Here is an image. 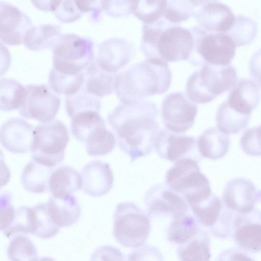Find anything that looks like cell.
I'll return each instance as SVG.
<instances>
[{
    "instance_id": "603a6c76",
    "label": "cell",
    "mask_w": 261,
    "mask_h": 261,
    "mask_svg": "<svg viewBox=\"0 0 261 261\" xmlns=\"http://www.w3.org/2000/svg\"><path fill=\"white\" fill-rule=\"evenodd\" d=\"M84 72V88L88 93L97 97H104L112 94L115 91L117 73L104 70L96 61L89 64Z\"/></svg>"
},
{
    "instance_id": "836d02e7",
    "label": "cell",
    "mask_w": 261,
    "mask_h": 261,
    "mask_svg": "<svg viewBox=\"0 0 261 261\" xmlns=\"http://www.w3.org/2000/svg\"><path fill=\"white\" fill-rule=\"evenodd\" d=\"M26 93L25 87L13 79L1 80L0 109L3 111L19 109Z\"/></svg>"
},
{
    "instance_id": "9c48e42d",
    "label": "cell",
    "mask_w": 261,
    "mask_h": 261,
    "mask_svg": "<svg viewBox=\"0 0 261 261\" xmlns=\"http://www.w3.org/2000/svg\"><path fill=\"white\" fill-rule=\"evenodd\" d=\"M53 68L76 74L84 72L94 59V44L89 38L73 33L63 35L53 48Z\"/></svg>"
},
{
    "instance_id": "4fadbf2b",
    "label": "cell",
    "mask_w": 261,
    "mask_h": 261,
    "mask_svg": "<svg viewBox=\"0 0 261 261\" xmlns=\"http://www.w3.org/2000/svg\"><path fill=\"white\" fill-rule=\"evenodd\" d=\"M153 147L161 158L172 162L188 158L199 162L203 158L198 149L195 138L177 135L163 128L159 130Z\"/></svg>"
},
{
    "instance_id": "f1b7e54d",
    "label": "cell",
    "mask_w": 261,
    "mask_h": 261,
    "mask_svg": "<svg viewBox=\"0 0 261 261\" xmlns=\"http://www.w3.org/2000/svg\"><path fill=\"white\" fill-rule=\"evenodd\" d=\"M250 115L240 113L228 105L227 100L219 107L216 117L217 127L226 135L237 134L247 126Z\"/></svg>"
},
{
    "instance_id": "ee69618b",
    "label": "cell",
    "mask_w": 261,
    "mask_h": 261,
    "mask_svg": "<svg viewBox=\"0 0 261 261\" xmlns=\"http://www.w3.org/2000/svg\"><path fill=\"white\" fill-rule=\"evenodd\" d=\"M223 203L220 215L216 223L211 227L210 231L215 237L220 239L231 236L233 231V214Z\"/></svg>"
},
{
    "instance_id": "74e56055",
    "label": "cell",
    "mask_w": 261,
    "mask_h": 261,
    "mask_svg": "<svg viewBox=\"0 0 261 261\" xmlns=\"http://www.w3.org/2000/svg\"><path fill=\"white\" fill-rule=\"evenodd\" d=\"M83 88L76 94L67 96L66 99V111L70 118L82 111L93 110L99 112L100 110V102L99 99Z\"/></svg>"
},
{
    "instance_id": "d590c367",
    "label": "cell",
    "mask_w": 261,
    "mask_h": 261,
    "mask_svg": "<svg viewBox=\"0 0 261 261\" xmlns=\"http://www.w3.org/2000/svg\"><path fill=\"white\" fill-rule=\"evenodd\" d=\"M35 215L33 208L21 206L15 209L11 223L2 232L7 238L19 233L34 234Z\"/></svg>"
},
{
    "instance_id": "f907efd6",
    "label": "cell",
    "mask_w": 261,
    "mask_h": 261,
    "mask_svg": "<svg viewBox=\"0 0 261 261\" xmlns=\"http://www.w3.org/2000/svg\"><path fill=\"white\" fill-rule=\"evenodd\" d=\"M249 70L251 76L261 88V48L256 51L251 58Z\"/></svg>"
},
{
    "instance_id": "b9f144b4",
    "label": "cell",
    "mask_w": 261,
    "mask_h": 261,
    "mask_svg": "<svg viewBox=\"0 0 261 261\" xmlns=\"http://www.w3.org/2000/svg\"><path fill=\"white\" fill-rule=\"evenodd\" d=\"M163 17L169 22L178 24L194 16V5L191 0H166Z\"/></svg>"
},
{
    "instance_id": "f35d334b",
    "label": "cell",
    "mask_w": 261,
    "mask_h": 261,
    "mask_svg": "<svg viewBox=\"0 0 261 261\" xmlns=\"http://www.w3.org/2000/svg\"><path fill=\"white\" fill-rule=\"evenodd\" d=\"M7 255L11 260H36V248L31 239L25 236H17L9 243Z\"/></svg>"
},
{
    "instance_id": "8fae6325",
    "label": "cell",
    "mask_w": 261,
    "mask_h": 261,
    "mask_svg": "<svg viewBox=\"0 0 261 261\" xmlns=\"http://www.w3.org/2000/svg\"><path fill=\"white\" fill-rule=\"evenodd\" d=\"M144 203L151 218H175L187 214L189 208L181 196L162 184L153 185L146 191Z\"/></svg>"
},
{
    "instance_id": "5bb4252c",
    "label": "cell",
    "mask_w": 261,
    "mask_h": 261,
    "mask_svg": "<svg viewBox=\"0 0 261 261\" xmlns=\"http://www.w3.org/2000/svg\"><path fill=\"white\" fill-rule=\"evenodd\" d=\"M0 12V38L9 45L23 43L26 34L33 27L31 20L14 5L2 1Z\"/></svg>"
},
{
    "instance_id": "30bf717a",
    "label": "cell",
    "mask_w": 261,
    "mask_h": 261,
    "mask_svg": "<svg viewBox=\"0 0 261 261\" xmlns=\"http://www.w3.org/2000/svg\"><path fill=\"white\" fill-rule=\"evenodd\" d=\"M25 87V96L18 109L20 114L43 123L54 120L61 103L56 92L43 84H30Z\"/></svg>"
},
{
    "instance_id": "60d3db41",
    "label": "cell",
    "mask_w": 261,
    "mask_h": 261,
    "mask_svg": "<svg viewBox=\"0 0 261 261\" xmlns=\"http://www.w3.org/2000/svg\"><path fill=\"white\" fill-rule=\"evenodd\" d=\"M166 4V0H138L133 14L144 23H152L161 18Z\"/></svg>"
},
{
    "instance_id": "bcb514c9",
    "label": "cell",
    "mask_w": 261,
    "mask_h": 261,
    "mask_svg": "<svg viewBox=\"0 0 261 261\" xmlns=\"http://www.w3.org/2000/svg\"><path fill=\"white\" fill-rule=\"evenodd\" d=\"M75 2L81 12L91 13L92 20L97 21L101 13L106 11L109 0H75Z\"/></svg>"
},
{
    "instance_id": "7a4b0ae2",
    "label": "cell",
    "mask_w": 261,
    "mask_h": 261,
    "mask_svg": "<svg viewBox=\"0 0 261 261\" xmlns=\"http://www.w3.org/2000/svg\"><path fill=\"white\" fill-rule=\"evenodd\" d=\"M171 83L167 63L158 58H147L117 74L115 92L121 103H136L165 93Z\"/></svg>"
},
{
    "instance_id": "7dc6e473",
    "label": "cell",
    "mask_w": 261,
    "mask_h": 261,
    "mask_svg": "<svg viewBox=\"0 0 261 261\" xmlns=\"http://www.w3.org/2000/svg\"><path fill=\"white\" fill-rule=\"evenodd\" d=\"M136 249L128 255V260H163L161 252L156 247L142 245Z\"/></svg>"
},
{
    "instance_id": "cb8c5ba5",
    "label": "cell",
    "mask_w": 261,
    "mask_h": 261,
    "mask_svg": "<svg viewBox=\"0 0 261 261\" xmlns=\"http://www.w3.org/2000/svg\"><path fill=\"white\" fill-rule=\"evenodd\" d=\"M229 145L228 135L215 127L207 128L197 139V148L201 156L212 160L223 157Z\"/></svg>"
},
{
    "instance_id": "ba28073f",
    "label": "cell",
    "mask_w": 261,
    "mask_h": 261,
    "mask_svg": "<svg viewBox=\"0 0 261 261\" xmlns=\"http://www.w3.org/2000/svg\"><path fill=\"white\" fill-rule=\"evenodd\" d=\"M69 140L66 125L59 120L39 124L34 129L32 158L54 167L64 158Z\"/></svg>"
},
{
    "instance_id": "f5cc1de1",
    "label": "cell",
    "mask_w": 261,
    "mask_h": 261,
    "mask_svg": "<svg viewBox=\"0 0 261 261\" xmlns=\"http://www.w3.org/2000/svg\"><path fill=\"white\" fill-rule=\"evenodd\" d=\"M61 0H31L32 4L37 9L43 12H54Z\"/></svg>"
},
{
    "instance_id": "e575fe53",
    "label": "cell",
    "mask_w": 261,
    "mask_h": 261,
    "mask_svg": "<svg viewBox=\"0 0 261 261\" xmlns=\"http://www.w3.org/2000/svg\"><path fill=\"white\" fill-rule=\"evenodd\" d=\"M113 134L103 125L94 129L88 137L85 143L89 155H105L111 152L116 145Z\"/></svg>"
},
{
    "instance_id": "4316f807",
    "label": "cell",
    "mask_w": 261,
    "mask_h": 261,
    "mask_svg": "<svg viewBox=\"0 0 261 261\" xmlns=\"http://www.w3.org/2000/svg\"><path fill=\"white\" fill-rule=\"evenodd\" d=\"M210 246L208 233L200 227L193 237L178 245V258L180 260H209L211 257Z\"/></svg>"
},
{
    "instance_id": "484cf974",
    "label": "cell",
    "mask_w": 261,
    "mask_h": 261,
    "mask_svg": "<svg viewBox=\"0 0 261 261\" xmlns=\"http://www.w3.org/2000/svg\"><path fill=\"white\" fill-rule=\"evenodd\" d=\"M62 36L61 28L58 25L50 24L33 25L26 34L23 43L28 49L33 51L53 49Z\"/></svg>"
},
{
    "instance_id": "7402d4cb",
    "label": "cell",
    "mask_w": 261,
    "mask_h": 261,
    "mask_svg": "<svg viewBox=\"0 0 261 261\" xmlns=\"http://www.w3.org/2000/svg\"><path fill=\"white\" fill-rule=\"evenodd\" d=\"M260 90L257 83L251 80H240L230 92L227 101L235 111L250 115L259 105Z\"/></svg>"
},
{
    "instance_id": "681fc988",
    "label": "cell",
    "mask_w": 261,
    "mask_h": 261,
    "mask_svg": "<svg viewBox=\"0 0 261 261\" xmlns=\"http://www.w3.org/2000/svg\"><path fill=\"white\" fill-rule=\"evenodd\" d=\"M94 257H100L102 260H124L123 253L117 248L111 246H104L97 248Z\"/></svg>"
},
{
    "instance_id": "7c38bea8",
    "label": "cell",
    "mask_w": 261,
    "mask_h": 261,
    "mask_svg": "<svg viewBox=\"0 0 261 261\" xmlns=\"http://www.w3.org/2000/svg\"><path fill=\"white\" fill-rule=\"evenodd\" d=\"M197 107L182 92L170 93L164 99L161 114L168 130L176 134L189 129L194 123Z\"/></svg>"
},
{
    "instance_id": "5b68a950",
    "label": "cell",
    "mask_w": 261,
    "mask_h": 261,
    "mask_svg": "<svg viewBox=\"0 0 261 261\" xmlns=\"http://www.w3.org/2000/svg\"><path fill=\"white\" fill-rule=\"evenodd\" d=\"M165 181L188 204L204 199L212 193L208 178L201 171L198 162L192 159L174 162L167 171Z\"/></svg>"
},
{
    "instance_id": "816d5d0a",
    "label": "cell",
    "mask_w": 261,
    "mask_h": 261,
    "mask_svg": "<svg viewBox=\"0 0 261 261\" xmlns=\"http://www.w3.org/2000/svg\"><path fill=\"white\" fill-rule=\"evenodd\" d=\"M241 249V248H240ZM240 249L232 248L224 251L219 258L220 260H252L249 256Z\"/></svg>"
},
{
    "instance_id": "2e32d148",
    "label": "cell",
    "mask_w": 261,
    "mask_h": 261,
    "mask_svg": "<svg viewBox=\"0 0 261 261\" xmlns=\"http://www.w3.org/2000/svg\"><path fill=\"white\" fill-rule=\"evenodd\" d=\"M135 54L132 42L123 38H112L99 45L95 61L104 70L116 73L130 62Z\"/></svg>"
},
{
    "instance_id": "ac0fdd59",
    "label": "cell",
    "mask_w": 261,
    "mask_h": 261,
    "mask_svg": "<svg viewBox=\"0 0 261 261\" xmlns=\"http://www.w3.org/2000/svg\"><path fill=\"white\" fill-rule=\"evenodd\" d=\"M34 129L31 124L22 119L10 118L1 126V144L7 150L12 153L31 151Z\"/></svg>"
},
{
    "instance_id": "83f0119b",
    "label": "cell",
    "mask_w": 261,
    "mask_h": 261,
    "mask_svg": "<svg viewBox=\"0 0 261 261\" xmlns=\"http://www.w3.org/2000/svg\"><path fill=\"white\" fill-rule=\"evenodd\" d=\"M82 187L80 174L73 168L63 166L55 169L49 181V189L53 195H63L72 194Z\"/></svg>"
},
{
    "instance_id": "f6af8a7d",
    "label": "cell",
    "mask_w": 261,
    "mask_h": 261,
    "mask_svg": "<svg viewBox=\"0 0 261 261\" xmlns=\"http://www.w3.org/2000/svg\"><path fill=\"white\" fill-rule=\"evenodd\" d=\"M54 15L60 21L69 23L80 19L83 13L78 9L75 0H61Z\"/></svg>"
},
{
    "instance_id": "d4e9b609",
    "label": "cell",
    "mask_w": 261,
    "mask_h": 261,
    "mask_svg": "<svg viewBox=\"0 0 261 261\" xmlns=\"http://www.w3.org/2000/svg\"><path fill=\"white\" fill-rule=\"evenodd\" d=\"M53 168L34 159L30 161L21 175V181L24 189L35 194L46 191L49 188Z\"/></svg>"
},
{
    "instance_id": "8992f818",
    "label": "cell",
    "mask_w": 261,
    "mask_h": 261,
    "mask_svg": "<svg viewBox=\"0 0 261 261\" xmlns=\"http://www.w3.org/2000/svg\"><path fill=\"white\" fill-rule=\"evenodd\" d=\"M151 230L149 217L135 203L123 201L116 207L113 234L122 246L136 248L144 245Z\"/></svg>"
},
{
    "instance_id": "e0dca14e",
    "label": "cell",
    "mask_w": 261,
    "mask_h": 261,
    "mask_svg": "<svg viewBox=\"0 0 261 261\" xmlns=\"http://www.w3.org/2000/svg\"><path fill=\"white\" fill-rule=\"evenodd\" d=\"M222 198L228 208L238 213H245L254 209L257 200L261 201V191L257 190L250 180L236 177L226 184Z\"/></svg>"
},
{
    "instance_id": "52a82bcc",
    "label": "cell",
    "mask_w": 261,
    "mask_h": 261,
    "mask_svg": "<svg viewBox=\"0 0 261 261\" xmlns=\"http://www.w3.org/2000/svg\"><path fill=\"white\" fill-rule=\"evenodd\" d=\"M190 30L194 38L193 49L188 59L191 64L226 66L231 63L236 54V45L229 35L207 32L200 27H194Z\"/></svg>"
},
{
    "instance_id": "6da1fadb",
    "label": "cell",
    "mask_w": 261,
    "mask_h": 261,
    "mask_svg": "<svg viewBox=\"0 0 261 261\" xmlns=\"http://www.w3.org/2000/svg\"><path fill=\"white\" fill-rule=\"evenodd\" d=\"M157 115L156 105L148 101L121 103L108 115L118 145L131 162L151 153L160 130Z\"/></svg>"
},
{
    "instance_id": "1f68e13d",
    "label": "cell",
    "mask_w": 261,
    "mask_h": 261,
    "mask_svg": "<svg viewBox=\"0 0 261 261\" xmlns=\"http://www.w3.org/2000/svg\"><path fill=\"white\" fill-rule=\"evenodd\" d=\"M71 119V132L73 136L76 139L84 143L95 129L105 124L99 112L93 110L77 113Z\"/></svg>"
},
{
    "instance_id": "c3c4849f",
    "label": "cell",
    "mask_w": 261,
    "mask_h": 261,
    "mask_svg": "<svg viewBox=\"0 0 261 261\" xmlns=\"http://www.w3.org/2000/svg\"><path fill=\"white\" fill-rule=\"evenodd\" d=\"M11 196L5 193L1 197V230L4 231L11 222L15 209L11 204Z\"/></svg>"
},
{
    "instance_id": "277c9868",
    "label": "cell",
    "mask_w": 261,
    "mask_h": 261,
    "mask_svg": "<svg viewBox=\"0 0 261 261\" xmlns=\"http://www.w3.org/2000/svg\"><path fill=\"white\" fill-rule=\"evenodd\" d=\"M237 80V71L232 66L204 63L188 78L186 95L193 102L206 103L233 87Z\"/></svg>"
},
{
    "instance_id": "ffe728a7",
    "label": "cell",
    "mask_w": 261,
    "mask_h": 261,
    "mask_svg": "<svg viewBox=\"0 0 261 261\" xmlns=\"http://www.w3.org/2000/svg\"><path fill=\"white\" fill-rule=\"evenodd\" d=\"M82 189L87 194L94 197L103 196L112 189L113 173L110 165L100 161H93L81 171Z\"/></svg>"
},
{
    "instance_id": "4dcf8cb0",
    "label": "cell",
    "mask_w": 261,
    "mask_h": 261,
    "mask_svg": "<svg viewBox=\"0 0 261 261\" xmlns=\"http://www.w3.org/2000/svg\"><path fill=\"white\" fill-rule=\"evenodd\" d=\"M195 217L185 214L173 218L166 230L167 240L178 245L182 244L196 234L200 228Z\"/></svg>"
},
{
    "instance_id": "ab89813d",
    "label": "cell",
    "mask_w": 261,
    "mask_h": 261,
    "mask_svg": "<svg viewBox=\"0 0 261 261\" xmlns=\"http://www.w3.org/2000/svg\"><path fill=\"white\" fill-rule=\"evenodd\" d=\"M33 208L35 215V230L34 234L42 239H49L56 236L60 227L50 216L46 203H40Z\"/></svg>"
},
{
    "instance_id": "d6a6232c",
    "label": "cell",
    "mask_w": 261,
    "mask_h": 261,
    "mask_svg": "<svg viewBox=\"0 0 261 261\" xmlns=\"http://www.w3.org/2000/svg\"><path fill=\"white\" fill-rule=\"evenodd\" d=\"M48 82L50 88L56 93L71 96L83 88L85 82V72L72 74L52 68L49 74Z\"/></svg>"
},
{
    "instance_id": "9a60e30c",
    "label": "cell",
    "mask_w": 261,
    "mask_h": 261,
    "mask_svg": "<svg viewBox=\"0 0 261 261\" xmlns=\"http://www.w3.org/2000/svg\"><path fill=\"white\" fill-rule=\"evenodd\" d=\"M233 238L238 246L245 251H261V211L253 209L234 216Z\"/></svg>"
},
{
    "instance_id": "7bdbcfd3",
    "label": "cell",
    "mask_w": 261,
    "mask_h": 261,
    "mask_svg": "<svg viewBox=\"0 0 261 261\" xmlns=\"http://www.w3.org/2000/svg\"><path fill=\"white\" fill-rule=\"evenodd\" d=\"M240 145L248 155H261V124L246 129L241 138Z\"/></svg>"
},
{
    "instance_id": "db71d44e",
    "label": "cell",
    "mask_w": 261,
    "mask_h": 261,
    "mask_svg": "<svg viewBox=\"0 0 261 261\" xmlns=\"http://www.w3.org/2000/svg\"><path fill=\"white\" fill-rule=\"evenodd\" d=\"M217 0H191L194 6H203L210 3L215 2Z\"/></svg>"
},
{
    "instance_id": "44dd1931",
    "label": "cell",
    "mask_w": 261,
    "mask_h": 261,
    "mask_svg": "<svg viewBox=\"0 0 261 261\" xmlns=\"http://www.w3.org/2000/svg\"><path fill=\"white\" fill-rule=\"evenodd\" d=\"M46 205L50 216L60 227L71 226L80 218L81 207L76 198L72 194H52Z\"/></svg>"
},
{
    "instance_id": "8d00e7d4",
    "label": "cell",
    "mask_w": 261,
    "mask_h": 261,
    "mask_svg": "<svg viewBox=\"0 0 261 261\" xmlns=\"http://www.w3.org/2000/svg\"><path fill=\"white\" fill-rule=\"evenodd\" d=\"M257 32V27L255 21L246 16L238 15L232 27L226 34L232 38L236 46H242L252 42Z\"/></svg>"
},
{
    "instance_id": "3957f363",
    "label": "cell",
    "mask_w": 261,
    "mask_h": 261,
    "mask_svg": "<svg viewBox=\"0 0 261 261\" xmlns=\"http://www.w3.org/2000/svg\"><path fill=\"white\" fill-rule=\"evenodd\" d=\"M193 46L191 30L164 18L153 34L141 42L140 48L147 58L172 62L188 60Z\"/></svg>"
},
{
    "instance_id": "d6986e66",
    "label": "cell",
    "mask_w": 261,
    "mask_h": 261,
    "mask_svg": "<svg viewBox=\"0 0 261 261\" xmlns=\"http://www.w3.org/2000/svg\"><path fill=\"white\" fill-rule=\"evenodd\" d=\"M194 16L200 28L210 33L226 34L236 21V16L228 6L215 2L202 6Z\"/></svg>"
},
{
    "instance_id": "f546056e",
    "label": "cell",
    "mask_w": 261,
    "mask_h": 261,
    "mask_svg": "<svg viewBox=\"0 0 261 261\" xmlns=\"http://www.w3.org/2000/svg\"><path fill=\"white\" fill-rule=\"evenodd\" d=\"M188 205L199 224L210 229L218 220L223 202L219 197L212 193L208 197Z\"/></svg>"
}]
</instances>
